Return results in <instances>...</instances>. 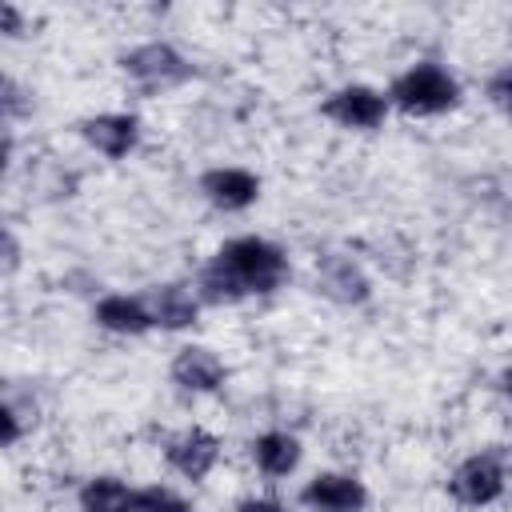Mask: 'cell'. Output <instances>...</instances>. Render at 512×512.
<instances>
[{
    "label": "cell",
    "instance_id": "1",
    "mask_svg": "<svg viewBox=\"0 0 512 512\" xmlns=\"http://www.w3.org/2000/svg\"><path fill=\"white\" fill-rule=\"evenodd\" d=\"M288 276V256L260 240V236H236L228 240L212 264H204L200 272V300L208 304H236L244 296L256 292H272L280 288Z\"/></svg>",
    "mask_w": 512,
    "mask_h": 512
},
{
    "label": "cell",
    "instance_id": "2",
    "mask_svg": "<svg viewBox=\"0 0 512 512\" xmlns=\"http://www.w3.org/2000/svg\"><path fill=\"white\" fill-rule=\"evenodd\" d=\"M392 104L412 116H436L460 100V84L440 64H416L392 80Z\"/></svg>",
    "mask_w": 512,
    "mask_h": 512
},
{
    "label": "cell",
    "instance_id": "3",
    "mask_svg": "<svg viewBox=\"0 0 512 512\" xmlns=\"http://www.w3.org/2000/svg\"><path fill=\"white\" fill-rule=\"evenodd\" d=\"M120 64H124V72H128L132 80H140L144 88H172V84H180V80L192 76V64H188L172 44H164V40L136 44L132 52L120 56Z\"/></svg>",
    "mask_w": 512,
    "mask_h": 512
},
{
    "label": "cell",
    "instance_id": "4",
    "mask_svg": "<svg viewBox=\"0 0 512 512\" xmlns=\"http://www.w3.org/2000/svg\"><path fill=\"white\" fill-rule=\"evenodd\" d=\"M448 492L464 508H484V504L500 500V492H504V460H500V452H476V456H468L452 472Z\"/></svg>",
    "mask_w": 512,
    "mask_h": 512
},
{
    "label": "cell",
    "instance_id": "5",
    "mask_svg": "<svg viewBox=\"0 0 512 512\" xmlns=\"http://www.w3.org/2000/svg\"><path fill=\"white\" fill-rule=\"evenodd\" d=\"M320 116H328L344 128H376L388 116V96L368 84H348L320 104Z\"/></svg>",
    "mask_w": 512,
    "mask_h": 512
},
{
    "label": "cell",
    "instance_id": "6",
    "mask_svg": "<svg viewBox=\"0 0 512 512\" xmlns=\"http://www.w3.org/2000/svg\"><path fill=\"white\" fill-rule=\"evenodd\" d=\"M300 504L312 512H360L368 504V488L348 472H320L300 488Z\"/></svg>",
    "mask_w": 512,
    "mask_h": 512
},
{
    "label": "cell",
    "instance_id": "7",
    "mask_svg": "<svg viewBox=\"0 0 512 512\" xmlns=\"http://www.w3.org/2000/svg\"><path fill=\"white\" fill-rule=\"evenodd\" d=\"M164 460L184 480H204L220 460V440L212 432H204V428H184L164 444Z\"/></svg>",
    "mask_w": 512,
    "mask_h": 512
},
{
    "label": "cell",
    "instance_id": "8",
    "mask_svg": "<svg viewBox=\"0 0 512 512\" xmlns=\"http://www.w3.org/2000/svg\"><path fill=\"white\" fill-rule=\"evenodd\" d=\"M316 284H320V292H324L328 300H336V304H364L368 292H372L364 268H360L352 256H340V252L320 256V264H316Z\"/></svg>",
    "mask_w": 512,
    "mask_h": 512
},
{
    "label": "cell",
    "instance_id": "9",
    "mask_svg": "<svg viewBox=\"0 0 512 512\" xmlns=\"http://www.w3.org/2000/svg\"><path fill=\"white\" fill-rule=\"evenodd\" d=\"M172 380L184 388V392H216L224 384V360L212 352V348H200V344H188L172 356Z\"/></svg>",
    "mask_w": 512,
    "mask_h": 512
},
{
    "label": "cell",
    "instance_id": "10",
    "mask_svg": "<svg viewBox=\"0 0 512 512\" xmlns=\"http://www.w3.org/2000/svg\"><path fill=\"white\" fill-rule=\"evenodd\" d=\"M200 192L224 208V212H240L260 196V180L248 168H212L200 176Z\"/></svg>",
    "mask_w": 512,
    "mask_h": 512
},
{
    "label": "cell",
    "instance_id": "11",
    "mask_svg": "<svg viewBox=\"0 0 512 512\" xmlns=\"http://www.w3.org/2000/svg\"><path fill=\"white\" fill-rule=\"evenodd\" d=\"M80 132H84V140H88L96 152H104V156L120 160V156H128V152L136 148L140 124H136V116H124V112H104V116L84 120V124H80Z\"/></svg>",
    "mask_w": 512,
    "mask_h": 512
},
{
    "label": "cell",
    "instance_id": "12",
    "mask_svg": "<svg viewBox=\"0 0 512 512\" xmlns=\"http://www.w3.org/2000/svg\"><path fill=\"white\" fill-rule=\"evenodd\" d=\"M144 308H148L152 328H168V332H180V328L196 324V316H200V300L184 284H160V288H152V296L144 300Z\"/></svg>",
    "mask_w": 512,
    "mask_h": 512
},
{
    "label": "cell",
    "instance_id": "13",
    "mask_svg": "<svg viewBox=\"0 0 512 512\" xmlns=\"http://www.w3.org/2000/svg\"><path fill=\"white\" fill-rule=\"evenodd\" d=\"M96 324L108 328V332H120V336H140V332L152 328L148 308L136 296H104L96 304Z\"/></svg>",
    "mask_w": 512,
    "mask_h": 512
},
{
    "label": "cell",
    "instance_id": "14",
    "mask_svg": "<svg viewBox=\"0 0 512 512\" xmlns=\"http://www.w3.org/2000/svg\"><path fill=\"white\" fill-rule=\"evenodd\" d=\"M252 460L264 476H288L300 464V440L288 432H264L252 444Z\"/></svg>",
    "mask_w": 512,
    "mask_h": 512
},
{
    "label": "cell",
    "instance_id": "15",
    "mask_svg": "<svg viewBox=\"0 0 512 512\" xmlns=\"http://www.w3.org/2000/svg\"><path fill=\"white\" fill-rule=\"evenodd\" d=\"M80 512H132V488L116 476H96L80 488Z\"/></svg>",
    "mask_w": 512,
    "mask_h": 512
},
{
    "label": "cell",
    "instance_id": "16",
    "mask_svg": "<svg viewBox=\"0 0 512 512\" xmlns=\"http://www.w3.org/2000/svg\"><path fill=\"white\" fill-rule=\"evenodd\" d=\"M132 512H192V504L184 496H176L172 488L152 484V488L132 492Z\"/></svg>",
    "mask_w": 512,
    "mask_h": 512
},
{
    "label": "cell",
    "instance_id": "17",
    "mask_svg": "<svg viewBox=\"0 0 512 512\" xmlns=\"http://www.w3.org/2000/svg\"><path fill=\"white\" fill-rule=\"evenodd\" d=\"M28 112H32V92L16 76L0 72V116L4 120H24Z\"/></svg>",
    "mask_w": 512,
    "mask_h": 512
},
{
    "label": "cell",
    "instance_id": "18",
    "mask_svg": "<svg viewBox=\"0 0 512 512\" xmlns=\"http://www.w3.org/2000/svg\"><path fill=\"white\" fill-rule=\"evenodd\" d=\"M0 36H24V12L0 0Z\"/></svg>",
    "mask_w": 512,
    "mask_h": 512
},
{
    "label": "cell",
    "instance_id": "19",
    "mask_svg": "<svg viewBox=\"0 0 512 512\" xmlns=\"http://www.w3.org/2000/svg\"><path fill=\"white\" fill-rule=\"evenodd\" d=\"M20 432H24V428H20V416H16L8 404H0V448H4V444H16Z\"/></svg>",
    "mask_w": 512,
    "mask_h": 512
},
{
    "label": "cell",
    "instance_id": "20",
    "mask_svg": "<svg viewBox=\"0 0 512 512\" xmlns=\"http://www.w3.org/2000/svg\"><path fill=\"white\" fill-rule=\"evenodd\" d=\"M508 84H512V72H508V68H500V72L488 80V96H492L496 108H508Z\"/></svg>",
    "mask_w": 512,
    "mask_h": 512
},
{
    "label": "cell",
    "instance_id": "21",
    "mask_svg": "<svg viewBox=\"0 0 512 512\" xmlns=\"http://www.w3.org/2000/svg\"><path fill=\"white\" fill-rule=\"evenodd\" d=\"M236 512H284V504H276V500H264V496H252V500H244Z\"/></svg>",
    "mask_w": 512,
    "mask_h": 512
},
{
    "label": "cell",
    "instance_id": "22",
    "mask_svg": "<svg viewBox=\"0 0 512 512\" xmlns=\"http://www.w3.org/2000/svg\"><path fill=\"white\" fill-rule=\"evenodd\" d=\"M0 256H4V264H8V268L16 264V244H12V236L4 232V224H0Z\"/></svg>",
    "mask_w": 512,
    "mask_h": 512
},
{
    "label": "cell",
    "instance_id": "23",
    "mask_svg": "<svg viewBox=\"0 0 512 512\" xmlns=\"http://www.w3.org/2000/svg\"><path fill=\"white\" fill-rule=\"evenodd\" d=\"M4 168H8V140L0 136V172H4Z\"/></svg>",
    "mask_w": 512,
    "mask_h": 512
}]
</instances>
